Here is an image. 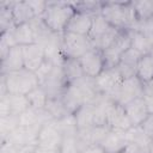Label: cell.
<instances>
[{
    "label": "cell",
    "instance_id": "52a82bcc",
    "mask_svg": "<svg viewBox=\"0 0 153 153\" xmlns=\"http://www.w3.org/2000/svg\"><path fill=\"white\" fill-rule=\"evenodd\" d=\"M79 62L86 76L94 79L104 71V60L99 49L92 48L81 57H79Z\"/></svg>",
    "mask_w": 153,
    "mask_h": 153
},
{
    "label": "cell",
    "instance_id": "ba28073f",
    "mask_svg": "<svg viewBox=\"0 0 153 153\" xmlns=\"http://www.w3.org/2000/svg\"><path fill=\"white\" fill-rule=\"evenodd\" d=\"M61 100L68 114H75L84 104H86L82 92L74 82H69L66 85L61 94Z\"/></svg>",
    "mask_w": 153,
    "mask_h": 153
},
{
    "label": "cell",
    "instance_id": "836d02e7",
    "mask_svg": "<svg viewBox=\"0 0 153 153\" xmlns=\"http://www.w3.org/2000/svg\"><path fill=\"white\" fill-rule=\"evenodd\" d=\"M59 152L60 153H79L76 136H66V137H63Z\"/></svg>",
    "mask_w": 153,
    "mask_h": 153
},
{
    "label": "cell",
    "instance_id": "6da1fadb",
    "mask_svg": "<svg viewBox=\"0 0 153 153\" xmlns=\"http://www.w3.org/2000/svg\"><path fill=\"white\" fill-rule=\"evenodd\" d=\"M100 14L111 26L117 29H131L137 23V17L133 1L102 2Z\"/></svg>",
    "mask_w": 153,
    "mask_h": 153
},
{
    "label": "cell",
    "instance_id": "f35d334b",
    "mask_svg": "<svg viewBox=\"0 0 153 153\" xmlns=\"http://www.w3.org/2000/svg\"><path fill=\"white\" fill-rule=\"evenodd\" d=\"M142 98L145 100L148 115H153V94H143Z\"/></svg>",
    "mask_w": 153,
    "mask_h": 153
},
{
    "label": "cell",
    "instance_id": "d6a6232c",
    "mask_svg": "<svg viewBox=\"0 0 153 153\" xmlns=\"http://www.w3.org/2000/svg\"><path fill=\"white\" fill-rule=\"evenodd\" d=\"M54 67H55V63L51 60H49V59L45 57V60L43 61V63L41 65V67L35 72L36 75H37V78H38V80H39V85L50 75V73L53 72Z\"/></svg>",
    "mask_w": 153,
    "mask_h": 153
},
{
    "label": "cell",
    "instance_id": "9c48e42d",
    "mask_svg": "<svg viewBox=\"0 0 153 153\" xmlns=\"http://www.w3.org/2000/svg\"><path fill=\"white\" fill-rule=\"evenodd\" d=\"M122 76L116 68L111 69H104L97 78H94V84L100 94L109 96L111 91L122 81Z\"/></svg>",
    "mask_w": 153,
    "mask_h": 153
},
{
    "label": "cell",
    "instance_id": "2e32d148",
    "mask_svg": "<svg viewBox=\"0 0 153 153\" xmlns=\"http://www.w3.org/2000/svg\"><path fill=\"white\" fill-rule=\"evenodd\" d=\"M124 110L131 126H141V123L148 117V111L142 97L136 98L124 105Z\"/></svg>",
    "mask_w": 153,
    "mask_h": 153
},
{
    "label": "cell",
    "instance_id": "e575fe53",
    "mask_svg": "<svg viewBox=\"0 0 153 153\" xmlns=\"http://www.w3.org/2000/svg\"><path fill=\"white\" fill-rule=\"evenodd\" d=\"M27 5L31 7L35 17H42L48 7V1H41V0H26Z\"/></svg>",
    "mask_w": 153,
    "mask_h": 153
},
{
    "label": "cell",
    "instance_id": "1f68e13d",
    "mask_svg": "<svg viewBox=\"0 0 153 153\" xmlns=\"http://www.w3.org/2000/svg\"><path fill=\"white\" fill-rule=\"evenodd\" d=\"M137 22L153 16V1H133Z\"/></svg>",
    "mask_w": 153,
    "mask_h": 153
},
{
    "label": "cell",
    "instance_id": "83f0119b",
    "mask_svg": "<svg viewBox=\"0 0 153 153\" xmlns=\"http://www.w3.org/2000/svg\"><path fill=\"white\" fill-rule=\"evenodd\" d=\"M19 127V116L8 115L0 118V133H1V141L6 140L7 136Z\"/></svg>",
    "mask_w": 153,
    "mask_h": 153
},
{
    "label": "cell",
    "instance_id": "44dd1931",
    "mask_svg": "<svg viewBox=\"0 0 153 153\" xmlns=\"http://www.w3.org/2000/svg\"><path fill=\"white\" fill-rule=\"evenodd\" d=\"M61 134L63 137L66 136H76L78 135V124H76V118L75 114H67L66 116L55 120Z\"/></svg>",
    "mask_w": 153,
    "mask_h": 153
},
{
    "label": "cell",
    "instance_id": "7402d4cb",
    "mask_svg": "<svg viewBox=\"0 0 153 153\" xmlns=\"http://www.w3.org/2000/svg\"><path fill=\"white\" fill-rule=\"evenodd\" d=\"M7 100L10 105V115L20 116L24 111L30 108V103L26 96L24 94H11L7 93Z\"/></svg>",
    "mask_w": 153,
    "mask_h": 153
},
{
    "label": "cell",
    "instance_id": "f6af8a7d",
    "mask_svg": "<svg viewBox=\"0 0 153 153\" xmlns=\"http://www.w3.org/2000/svg\"><path fill=\"white\" fill-rule=\"evenodd\" d=\"M120 153H124V152H120Z\"/></svg>",
    "mask_w": 153,
    "mask_h": 153
},
{
    "label": "cell",
    "instance_id": "d6986e66",
    "mask_svg": "<svg viewBox=\"0 0 153 153\" xmlns=\"http://www.w3.org/2000/svg\"><path fill=\"white\" fill-rule=\"evenodd\" d=\"M75 118H76V124H78L79 131L94 127L93 104H84L75 112Z\"/></svg>",
    "mask_w": 153,
    "mask_h": 153
},
{
    "label": "cell",
    "instance_id": "f546056e",
    "mask_svg": "<svg viewBox=\"0 0 153 153\" xmlns=\"http://www.w3.org/2000/svg\"><path fill=\"white\" fill-rule=\"evenodd\" d=\"M44 109L51 115V117L54 120H59L68 114L62 100H61V97L60 98H48Z\"/></svg>",
    "mask_w": 153,
    "mask_h": 153
},
{
    "label": "cell",
    "instance_id": "ac0fdd59",
    "mask_svg": "<svg viewBox=\"0 0 153 153\" xmlns=\"http://www.w3.org/2000/svg\"><path fill=\"white\" fill-rule=\"evenodd\" d=\"M62 69H63V74L66 78L67 84L79 80L80 78L85 76L84 71L81 68V65L79 62V59H74V57H65L63 62H62Z\"/></svg>",
    "mask_w": 153,
    "mask_h": 153
},
{
    "label": "cell",
    "instance_id": "b9f144b4",
    "mask_svg": "<svg viewBox=\"0 0 153 153\" xmlns=\"http://www.w3.org/2000/svg\"><path fill=\"white\" fill-rule=\"evenodd\" d=\"M36 153H60V152L56 151V149H51V148H47V147L37 146V148H36Z\"/></svg>",
    "mask_w": 153,
    "mask_h": 153
},
{
    "label": "cell",
    "instance_id": "e0dca14e",
    "mask_svg": "<svg viewBox=\"0 0 153 153\" xmlns=\"http://www.w3.org/2000/svg\"><path fill=\"white\" fill-rule=\"evenodd\" d=\"M12 16H13V22L16 26L24 23H30L35 18L32 10L26 1H13Z\"/></svg>",
    "mask_w": 153,
    "mask_h": 153
},
{
    "label": "cell",
    "instance_id": "d4e9b609",
    "mask_svg": "<svg viewBox=\"0 0 153 153\" xmlns=\"http://www.w3.org/2000/svg\"><path fill=\"white\" fill-rule=\"evenodd\" d=\"M110 27H111V25L105 20V18L100 13L94 14L92 27H91V31L88 33V39L91 41V43L94 42L96 39H98L102 35H104Z\"/></svg>",
    "mask_w": 153,
    "mask_h": 153
},
{
    "label": "cell",
    "instance_id": "74e56055",
    "mask_svg": "<svg viewBox=\"0 0 153 153\" xmlns=\"http://www.w3.org/2000/svg\"><path fill=\"white\" fill-rule=\"evenodd\" d=\"M143 130V133L153 141V115H148V117L141 123L140 126Z\"/></svg>",
    "mask_w": 153,
    "mask_h": 153
},
{
    "label": "cell",
    "instance_id": "d590c367",
    "mask_svg": "<svg viewBox=\"0 0 153 153\" xmlns=\"http://www.w3.org/2000/svg\"><path fill=\"white\" fill-rule=\"evenodd\" d=\"M131 30H137L141 31L143 33H153V16L143 19V20H139L133 27Z\"/></svg>",
    "mask_w": 153,
    "mask_h": 153
},
{
    "label": "cell",
    "instance_id": "277c9868",
    "mask_svg": "<svg viewBox=\"0 0 153 153\" xmlns=\"http://www.w3.org/2000/svg\"><path fill=\"white\" fill-rule=\"evenodd\" d=\"M143 96V84L135 75L128 79H123L109 94V97L117 104L124 106L136 98Z\"/></svg>",
    "mask_w": 153,
    "mask_h": 153
},
{
    "label": "cell",
    "instance_id": "3957f363",
    "mask_svg": "<svg viewBox=\"0 0 153 153\" xmlns=\"http://www.w3.org/2000/svg\"><path fill=\"white\" fill-rule=\"evenodd\" d=\"M1 80L5 82L7 93L11 94H29L32 90L39 86V80L35 72L25 68L16 72L1 74Z\"/></svg>",
    "mask_w": 153,
    "mask_h": 153
},
{
    "label": "cell",
    "instance_id": "4fadbf2b",
    "mask_svg": "<svg viewBox=\"0 0 153 153\" xmlns=\"http://www.w3.org/2000/svg\"><path fill=\"white\" fill-rule=\"evenodd\" d=\"M106 123L110 127V129H116V130H122V131H127L130 127H133L126 114L124 106L117 103H114L111 109L109 110Z\"/></svg>",
    "mask_w": 153,
    "mask_h": 153
},
{
    "label": "cell",
    "instance_id": "f1b7e54d",
    "mask_svg": "<svg viewBox=\"0 0 153 153\" xmlns=\"http://www.w3.org/2000/svg\"><path fill=\"white\" fill-rule=\"evenodd\" d=\"M30 106L33 109H44L47 100H48V94L45 93L44 88L39 85L38 87H36L35 90H32L29 94H26Z\"/></svg>",
    "mask_w": 153,
    "mask_h": 153
},
{
    "label": "cell",
    "instance_id": "8992f818",
    "mask_svg": "<svg viewBox=\"0 0 153 153\" xmlns=\"http://www.w3.org/2000/svg\"><path fill=\"white\" fill-rule=\"evenodd\" d=\"M62 140H63V136H62L55 120H51V121L44 123L42 126V128L39 129L37 146L60 151Z\"/></svg>",
    "mask_w": 153,
    "mask_h": 153
},
{
    "label": "cell",
    "instance_id": "ffe728a7",
    "mask_svg": "<svg viewBox=\"0 0 153 153\" xmlns=\"http://www.w3.org/2000/svg\"><path fill=\"white\" fill-rule=\"evenodd\" d=\"M13 35H14L17 44L20 47H25V45H30V44L36 43L33 30H32L30 23H24V24L14 26L13 27Z\"/></svg>",
    "mask_w": 153,
    "mask_h": 153
},
{
    "label": "cell",
    "instance_id": "7bdbcfd3",
    "mask_svg": "<svg viewBox=\"0 0 153 153\" xmlns=\"http://www.w3.org/2000/svg\"><path fill=\"white\" fill-rule=\"evenodd\" d=\"M147 38H148V43H149V49H151V54H153V33H146ZM149 54V55H151Z\"/></svg>",
    "mask_w": 153,
    "mask_h": 153
},
{
    "label": "cell",
    "instance_id": "ab89813d",
    "mask_svg": "<svg viewBox=\"0 0 153 153\" xmlns=\"http://www.w3.org/2000/svg\"><path fill=\"white\" fill-rule=\"evenodd\" d=\"M36 148L37 145H26V146H22L18 151V153H36Z\"/></svg>",
    "mask_w": 153,
    "mask_h": 153
},
{
    "label": "cell",
    "instance_id": "60d3db41",
    "mask_svg": "<svg viewBox=\"0 0 153 153\" xmlns=\"http://www.w3.org/2000/svg\"><path fill=\"white\" fill-rule=\"evenodd\" d=\"M81 153H106V152H105L100 146L96 145V146H91V147L86 148V149L82 151Z\"/></svg>",
    "mask_w": 153,
    "mask_h": 153
},
{
    "label": "cell",
    "instance_id": "4dcf8cb0",
    "mask_svg": "<svg viewBox=\"0 0 153 153\" xmlns=\"http://www.w3.org/2000/svg\"><path fill=\"white\" fill-rule=\"evenodd\" d=\"M102 55L104 60V69H111V68H116L120 65L122 53H120L114 47H109L102 50Z\"/></svg>",
    "mask_w": 153,
    "mask_h": 153
},
{
    "label": "cell",
    "instance_id": "30bf717a",
    "mask_svg": "<svg viewBox=\"0 0 153 153\" xmlns=\"http://www.w3.org/2000/svg\"><path fill=\"white\" fill-rule=\"evenodd\" d=\"M92 23H93V14L87 12L75 11L67 24L66 31L88 37V33L92 27Z\"/></svg>",
    "mask_w": 153,
    "mask_h": 153
},
{
    "label": "cell",
    "instance_id": "603a6c76",
    "mask_svg": "<svg viewBox=\"0 0 153 153\" xmlns=\"http://www.w3.org/2000/svg\"><path fill=\"white\" fill-rule=\"evenodd\" d=\"M136 76L146 84L153 80V62L149 55H142L136 67Z\"/></svg>",
    "mask_w": 153,
    "mask_h": 153
},
{
    "label": "cell",
    "instance_id": "8fae6325",
    "mask_svg": "<svg viewBox=\"0 0 153 153\" xmlns=\"http://www.w3.org/2000/svg\"><path fill=\"white\" fill-rule=\"evenodd\" d=\"M23 48V59H24V68L31 72H36L43 61L45 60V51L41 44L33 43L30 45L22 47Z\"/></svg>",
    "mask_w": 153,
    "mask_h": 153
},
{
    "label": "cell",
    "instance_id": "7c38bea8",
    "mask_svg": "<svg viewBox=\"0 0 153 153\" xmlns=\"http://www.w3.org/2000/svg\"><path fill=\"white\" fill-rule=\"evenodd\" d=\"M42 127H23L19 126L16 130H13L6 140L13 142L14 145L22 147V146H26V145H37V140H38V133L39 129ZM5 141V140H4Z\"/></svg>",
    "mask_w": 153,
    "mask_h": 153
},
{
    "label": "cell",
    "instance_id": "7a4b0ae2",
    "mask_svg": "<svg viewBox=\"0 0 153 153\" xmlns=\"http://www.w3.org/2000/svg\"><path fill=\"white\" fill-rule=\"evenodd\" d=\"M74 12L75 8L73 7V2L48 1V7L41 18L53 32L63 33Z\"/></svg>",
    "mask_w": 153,
    "mask_h": 153
},
{
    "label": "cell",
    "instance_id": "5bb4252c",
    "mask_svg": "<svg viewBox=\"0 0 153 153\" xmlns=\"http://www.w3.org/2000/svg\"><path fill=\"white\" fill-rule=\"evenodd\" d=\"M23 68H24L23 48L20 45H16L8 50L5 57L1 59V74L20 71Z\"/></svg>",
    "mask_w": 153,
    "mask_h": 153
},
{
    "label": "cell",
    "instance_id": "9a60e30c",
    "mask_svg": "<svg viewBox=\"0 0 153 153\" xmlns=\"http://www.w3.org/2000/svg\"><path fill=\"white\" fill-rule=\"evenodd\" d=\"M127 139H126V131L110 129L105 139L99 145L106 153H120L123 152L124 147L127 146Z\"/></svg>",
    "mask_w": 153,
    "mask_h": 153
},
{
    "label": "cell",
    "instance_id": "cb8c5ba5",
    "mask_svg": "<svg viewBox=\"0 0 153 153\" xmlns=\"http://www.w3.org/2000/svg\"><path fill=\"white\" fill-rule=\"evenodd\" d=\"M129 31H130V36H131V48L134 50H136L137 53H140L141 55H149L151 49H149L147 35L141 31H137V30L129 29Z\"/></svg>",
    "mask_w": 153,
    "mask_h": 153
},
{
    "label": "cell",
    "instance_id": "5b68a950",
    "mask_svg": "<svg viewBox=\"0 0 153 153\" xmlns=\"http://www.w3.org/2000/svg\"><path fill=\"white\" fill-rule=\"evenodd\" d=\"M92 48V43L86 36L72 33L68 31L62 33V51L65 57L79 59Z\"/></svg>",
    "mask_w": 153,
    "mask_h": 153
},
{
    "label": "cell",
    "instance_id": "ee69618b",
    "mask_svg": "<svg viewBox=\"0 0 153 153\" xmlns=\"http://www.w3.org/2000/svg\"><path fill=\"white\" fill-rule=\"evenodd\" d=\"M149 56H151V59H152V62H153V54H151Z\"/></svg>",
    "mask_w": 153,
    "mask_h": 153
},
{
    "label": "cell",
    "instance_id": "8d00e7d4",
    "mask_svg": "<svg viewBox=\"0 0 153 153\" xmlns=\"http://www.w3.org/2000/svg\"><path fill=\"white\" fill-rule=\"evenodd\" d=\"M153 147H147V146H142L139 143H134V142H128L127 146L124 147L123 152L124 153H151Z\"/></svg>",
    "mask_w": 153,
    "mask_h": 153
},
{
    "label": "cell",
    "instance_id": "484cf974",
    "mask_svg": "<svg viewBox=\"0 0 153 153\" xmlns=\"http://www.w3.org/2000/svg\"><path fill=\"white\" fill-rule=\"evenodd\" d=\"M126 139L127 142H134L147 147H153V141L143 133L142 128L140 126H133L126 131Z\"/></svg>",
    "mask_w": 153,
    "mask_h": 153
},
{
    "label": "cell",
    "instance_id": "4316f807",
    "mask_svg": "<svg viewBox=\"0 0 153 153\" xmlns=\"http://www.w3.org/2000/svg\"><path fill=\"white\" fill-rule=\"evenodd\" d=\"M120 30L121 29H117V27L111 26L104 35H102L98 39H96L94 42H92V47L96 48V49H99L100 51L104 50V49H106V48H109V47H111L114 44V42H115V39H116Z\"/></svg>",
    "mask_w": 153,
    "mask_h": 153
}]
</instances>
